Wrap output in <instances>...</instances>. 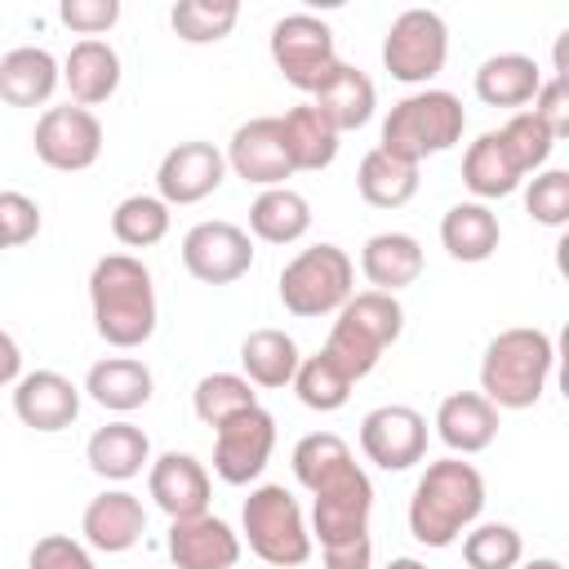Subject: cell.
<instances>
[{"label": "cell", "instance_id": "cell-1", "mask_svg": "<svg viewBox=\"0 0 569 569\" xmlns=\"http://www.w3.org/2000/svg\"><path fill=\"white\" fill-rule=\"evenodd\" d=\"M89 307L93 329L107 347L133 351L156 333V284L142 258L133 253H102L89 271Z\"/></svg>", "mask_w": 569, "mask_h": 569}, {"label": "cell", "instance_id": "cell-2", "mask_svg": "<svg viewBox=\"0 0 569 569\" xmlns=\"http://www.w3.org/2000/svg\"><path fill=\"white\" fill-rule=\"evenodd\" d=\"M485 511V476L462 458L427 462L409 498V533L422 547H453Z\"/></svg>", "mask_w": 569, "mask_h": 569}, {"label": "cell", "instance_id": "cell-3", "mask_svg": "<svg viewBox=\"0 0 569 569\" xmlns=\"http://www.w3.org/2000/svg\"><path fill=\"white\" fill-rule=\"evenodd\" d=\"M551 365H556V347L542 329L529 325L502 329L498 338H489L480 356V396L493 409H533L547 391Z\"/></svg>", "mask_w": 569, "mask_h": 569}, {"label": "cell", "instance_id": "cell-4", "mask_svg": "<svg viewBox=\"0 0 569 569\" xmlns=\"http://www.w3.org/2000/svg\"><path fill=\"white\" fill-rule=\"evenodd\" d=\"M462 129H467V111L449 89H418L387 111L378 147L409 164H422L427 156H440L453 142H462Z\"/></svg>", "mask_w": 569, "mask_h": 569}, {"label": "cell", "instance_id": "cell-5", "mask_svg": "<svg viewBox=\"0 0 569 569\" xmlns=\"http://www.w3.org/2000/svg\"><path fill=\"white\" fill-rule=\"evenodd\" d=\"M356 293V262L338 244H311L280 271V302L289 316L316 320L338 316L342 302Z\"/></svg>", "mask_w": 569, "mask_h": 569}, {"label": "cell", "instance_id": "cell-6", "mask_svg": "<svg viewBox=\"0 0 569 569\" xmlns=\"http://www.w3.org/2000/svg\"><path fill=\"white\" fill-rule=\"evenodd\" d=\"M240 520H244V542L262 565L293 569L311 560V529L302 520L298 498L284 485H258L244 498Z\"/></svg>", "mask_w": 569, "mask_h": 569}, {"label": "cell", "instance_id": "cell-7", "mask_svg": "<svg viewBox=\"0 0 569 569\" xmlns=\"http://www.w3.org/2000/svg\"><path fill=\"white\" fill-rule=\"evenodd\" d=\"M449 58V27L436 9H405L387 27L382 40V67L400 84H427L445 71Z\"/></svg>", "mask_w": 569, "mask_h": 569}, {"label": "cell", "instance_id": "cell-8", "mask_svg": "<svg viewBox=\"0 0 569 569\" xmlns=\"http://www.w3.org/2000/svg\"><path fill=\"white\" fill-rule=\"evenodd\" d=\"M369 516H373V485L356 467V458L329 471L311 489V538H320V547L369 533Z\"/></svg>", "mask_w": 569, "mask_h": 569}, {"label": "cell", "instance_id": "cell-9", "mask_svg": "<svg viewBox=\"0 0 569 569\" xmlns=\"http://www.w3.org/2000/svg\"><path fill=\"white\" fill-rule=\"evenodd\" d=\"M271 62L293 89L316 93V84L338 67L329 22L316 13H284L271 27Z\"/></svg>", "mask_w": 569, "mask_h": 569}, {"label": "cell", "instance_id": "cell-10", "mask_svg": "<svg viewBox=\"0 0 569 569\" xmlns=\"http://www.w3.org/2000/svg\"><path fill=\"white\" fill-rule=\"evenodd\" d=\"M36 156L58 169V173H80L89 164H98L102 156V120L89 111V107H49L40 120H36Z\"/></svg>", "mask_w": 569, "mask_h": 569}, {"label": "cell", "instance_id": "cell-11", "mask_svg": "<svg viewBox=\"0 0 569 569\" xmlns=\"http://www.w3.org/2000/svg\"><path fill=\"white\" fill-rule=\"evenodd\" d=\"M271 449H276V418L262 405H253L213 431V471L227 485H249L271 462Z\"/></svg>", "mask_w": 569, "mask_h": 569}, {"label": "cell", "instance_id": "cell-12", "mask_svg": "<svg viewBox=\"0 0 569 569\" xmlns=\"http://www.w3.org/2000/svg\"><path fill=\"white\" fill-rule=\"evenodd\" d=\"M182 267L200 284H236L253 267V240L236 222H196L182 236Z\"/></svg>", "mask_w": 569, "mask_h": 569}, {"label": "cell", "instance_id": "cell-13", "mask_svg": "<svg viewBox=\"0 0 569 569\" xmlns=\"http://www.w3.org/2000/svg\"><path fill=\"white\" fill-rule=\"evenodd\" d=\"M360 449L382 471H409L427 453V418L413 405H378L360 418Z\"/></svg>", "mask_w": 569, "mask_h": 569}, {"label": "cell", "instance_id": "cell-14", "mask_svg": "<svg viewBox=\"0 0 569 569\" xmlns=\"http://www.w3.org/2000/svg\"><path fill=\"white\" fill-rule=\"evenodd\" d=\"M222 178H227V156L213 142L191 138L164 151L156 169V191L164 204H200L222 187Z\"/></svg>", "mask_w": 569, "mask_h": 569}, {"label": "cell", "instance_id": "cell-15", "mask_svg": "<svg viewBox=\"0 0 569 569\" xmlns=\"http://www.w3.org/2000/svg\"><path fill=\"white\" fill-rule=\"evenodd\" d=\"M227 169H236V178L253 182V187H284V178H293V164L284 156V138H280V116H253L244 120L231 142H227Z\"/></svg>", "mask_w": 569, "mask_h": 569}, {"label": "cell", "instance_id": "cell-16", "mask_svg": "<svg viewBox=\"0 0 569 569\" xmlns=\"http://www.w3.org/2000/svg\"><path fill=\"white\" fill-rule=\"evenodd\" d=\"M13 413L31 431H67L80 413V387L58 369H36L13 382Z\"/></svg>", "mask_w": 569, "mask_h": 569}, {"label": "cell", "instance_id": "cell-17", "mask_svg": "<svg viewBox=\"0 0 569 569\" xmlns=\"http://www.w3.org/2000/svg\"><path fill=\"white\" fill-rule=\"evenodd\" d=\"M147 489H151L156 507H160L169 520L204 516V511H209V493H213L204 462L191 458V453H178V449L160 453V458L147 467Z\"/></svg>", "mask_w": 569, "mask_h": 569}, {"label": "cell", "instance_id": "cell-18", "mask_svg": "<svg viewBox=\"0 0 569 569\" xmlns=\"http://www.w3.org/2000/svg\"><path fill=\"white\" fill-rule=\"evenodd\" d=\"M169 560L178 569H236L240 560V533L218 516H187L169 520Z\"/></svg>", "mask_w": 569, "mask_h": 569}, {"label": "cell", "instance_id": "cell-19", "mask_svg": "<svg viewBox=\"0 0 569 569\" xmlns=\"http://www.w3.org/2000/svg\"><path fill=\"white\" fill-rule=\"evenodd\" d=\"M80 533L93 551H107V556H120V551L138 547L142 533H147L142 498L129 493V489H107V493L89 498V507L80 516Z\"/></svg>", "mask_w": 569, "mask_h": 569}, {"label": "cell", "instance_id": "cell-20", "mask_svg": "<svg viewBox=\"0 0 569 569\" xmlns=\"http://www.w3.org/2000/svg\"><path fill=\"white\" fill-rule=\"evenodd\" d=\"M436 436L445 449H453V458L480 453L498 440V409L480 391H449L436 409Z\"/></svg>", "mask_w": 569, "mask_h": 569}, {"label": "cell", "instance_id": "cell-21", "mask_svg": "<svg viewBox=\"0 0 569 569\" xmlns=\"http://www.w3.org/2000/svg\"><path fill=\"white\" fill-rule=\"evenodd\" d=\"M311 107H316L338 133H351V129L369 124V116H373V107H378V89H373V80H369L360 67L338 62V67L316 84Z\"/></svg>", "mask_w": 569, "mask_h": 569}, {"label": "cell", "instance_id": "cell-22", "mask_svg": "<svg viewBox=\"0 0 569 569\" xmlns=\"http://www.w3.org/2000/svg\"><path fill=\"white\" fill-rule=\"evenodd\" d=\"M360 271L378 293H400L422 276V244L409 231H378L360 249Z\"/></svg>", "mask_w": 569, "mask_h": 569}, {"label": "cell", "instance_id": "cell-23", "mask_svg": "<svg viewBox=\"0 0 569 569\" xmlns=\"http://www.w3.org/2000/svg\"><path fill=\"white\" fill-rule=\"evenodd\" d=\"M84 462L102 480H133V476H142V467H151V440L142 427L120 418V422H107L89 436Z\"/></svg>", "mask_w": 569, "mask_h": 569}, {"label": "cell", "instance_id": "cell-24", "mask_svg": "<svg viewBox=\"0 0 569 569\" xmlns=\"http://www.w3.org/2000/svg\"><path fill=\"white\" fill-rule=\"evenodd\" d=\"M58 84H62V67L49 49L18 44L0 58V98L9 107H40L53 98Z\"/></svg>", "mask_w": 569, "mask_h": 569}, {"label": "cell", "instance_id": "cell-25", "mask_svg": "<svg viewBox=\"0 0 569 569\" xmlns=\"http://www.w3.org/2000/svg\"><path fill=\"white\" fill-rule=\"evenodd\" d=\"M62 84L76 107H98L120 89V53L107 40H76L62 62Z\"/></svg>", "mask_w": 569, "mask_h": 569}, {"label": "cell", "instance_id": "cell-26", "mask_svg": "<svg viewBox=\"0 0 569 569\" xmlns=\"http://www.w3.org/2000/svg\"><path fill=\"white\" fill-rule=\"evenodd\" d=\"M84 391H89L93 405H102V409H111V413H133V409H142V405L151 400L156 378H151V369H147L142 360H133V356H107V360H98V365L84 373Z\"/></svg>", "mask_w": 569, "mask_h": 569}, {"label": "cell", "instance_id": "cell-27", "mask_svg": "<svg viewBox=\"0 0 569 569\" xmlns=\"http://www.w3.org/2000/svg\"><path fill=\"white\" fill-rule=\"evenodd\" d=\"M280 138H284V156L293 164V173H316V169H329L333 156H338V129L311 107H289L280 116Z\"/></svg>", "mask_w": 569, "mask_h": 569}, {"label": "cell", "instance_id": "cell-28", "mask_svg": "<svg viewBox=\"0 0 569 569\" xmlns=\"http://www.w3.org/2000/svg\"><path fill=\"white\" fill-rule=\"evenodd\" d=\"M502 227L498 213L480 200H462L440 218V244L453 262H489L498 253Z\"/></svg>", "mask_w": 569, "mask_h": 569}, {"label": "cell", "instance_id": "cell-29", "mask_svg": "<svg viewBox=\"0 0 569 569\" xmlns=\"http://www.w3.org/2000/svg\"><path fill=\"white\" fill-rule=\"evenodd\" d=\"M542 84V67L529 53H493L476 67V98L485 107H525Z\"/></svg>", "mask_w": 569, "mask_h": 569}, {"label": "cell", "instance_id": "cell-30", "mask_svg": "<svg viewBox=\"0 0 569 569\" xmlns=\"http://www.w3.org/2000/svg\"><path fill=\"white\" fill-rule=\"evenodd\" d=\"M462 182H467V191H471L480 204H485V200H502V196H511V191L525 182V173H520L516 160L507 156L498 129L480 133V138L467 147V156H462Z\"/></svg>", "mask_w": 569, "mask_h": 569}, {"label": "cell", "instance_id": "cell-31", "mask_svg": "<svg viewBox=\"0 0 569 569\" xmlns=\"http://www.w3.org/2000/svg\"><path fill=\"white\" fill-rule=\"evenodd\" d=\"M249 231L262 244H293L311 231V204L293 187H267L249 204Z\"/></svg>", "mask_w": 569, "mask_h": 569}, {"label": "cell", "instance_id": "cell-32", "mask_svg": "<svg viewBox=\"0 0 569 569\" xmlns=\"http://www.w3.org/2000/svg\"><path fill=\"white\" fill-rule=\"evenodd\" d=\"M356 191L373 209H400L418 196V164L373 147V151H365V160L356 169Z\"/></svg>", "mask_w": 569, "mask_h": 569}, {"label": "cell", "instance_id": "cell-33", "mask_svg": "<svg viewBox=\"0 0 569 569\" xmlns=\"http://www.w3.org/2000/svg\"><path fill=\"white\" fill-rule=\"evenodd\" d=\"M298 342L284 333V329H253L244 342H240V369L253 387H289L293 373H298Z\"/></svg>", "mask_w": 569, "mask_h": 569}, {"label": "cell", "instance_id": "cell-34", "mask_svg": "<svg viewBox=\"0 0 569 569\" xmlns=\"http://www.w3.org/2000/svg\"><path fill=\"white\" fill-rule=\"evenodd\" d=\"M338 320L347 329H356L360 338H369L378 351H387L400 329H405V307L396 302V293H378V289H365V293H351L338 311Z\"/></svg>", "mask_w": 569, "mask_h": 569}, {"label": "cell", "instance_id": "cell-35", "mask_svg": "<svg viewBox=\"0 0 569 569\" xmlns=\"http://www.w3.org/2000/svg\"><path fill=\"white\" fill-rule=\"evenodd\" d=\"M236 22H240L236 0H178L169 9V27L187 44H218L231 36Z\"/></svg>", "mask_w": 569, "mask_h": 569}, {"label": "cell", "instance_id": "cell-36", "mask_svg": "<svg viewBox=\"0 0 569 569\" xmlns=\"http://www.w3.org/2000/svg\"><path fill=\"white\" fill-rule=\"evenodd\" d=\"M191 405H196V418L218 431L227 418L253 409L258 405V391H253V382L244 373H204L196 382V391H191Z\"/></svg>", "mask_w": 569, "mask_h": 569}, {"label": "cell", "instance_id": "cell-37", "mask_svg": "<svg viewBox=\"0 0 569 569\" xmlns=\"http://www.w3.org/2000/svg\"><path fill=\"white\" fill-rule=\"evenodd\" d=\"M169 204L160 196H124L111 213V236L124 249H151L169 236Z\"/></svg>", "mask_w": 569, "mask_h": 569}, {"label": "cell", "instance_id": "cell-38", "mask_svg": "<svg viewBox=\"0 0 569 569\" xmlns=\"http://www.w3.org/2000/svg\"><path fill=\"white\" fill-rule=\"evenodd\" d=\"M351 387H356V382H351L325 351L298 360L293 391H298V400H302L307 409H316V413H333V409H342V405L351 400Z\"/></svg>", "mask_w": 569, "mask_h": 569}, {"label": "cell", "instance_id": "cell-39", "mask_svg": "<svg viewBox=\"0 0 569 569\" xmlns=\"http://www.w3.org/2000/svg\"><path fill=\"white\" fill-rule=\"evenodd\" d=\"M462 560L471 569H516L525 560V538L516 533V525H502V520L471 525L462 533Z\"/></svg>", "mask_w": 569, "mask_h": 569}, {"label": "cell", "instance_id": "cell-40", "mask_svg": "<svg viewBox=\"0 0 569 569\" xmlns=\"http://www.w3.org/2000/svg\"><path fill=\"white\" fill-rule=\"evenodd\" d=\"M498 138H502V147H507V156L516 160L520 173H538V169L551 160V147H556V138L547 133V124H542L533 111H516V116L498 129Z\"/></svg>", "mask_w": 569, "mask_h": 569}, {"label": "cell", "instance_id": "cell-41", "mask_svg": "<svg viewBox=\"0 0 569 569\" xmlns=\"http://www.w3.org/2000/svg\"><path fill=\"white\" fill-rule=\"evenodd\" d=\"M342 462H351V449H347V440L333 436V431H311V436H302V440L293 445V476H298L302 489H316V485H320L329 471H338Z\"/></svg>", "mask_w": 569, "mask_h": 569}, {"label": "cell", "instance_id": "cell-42", "mask_svg": "<svg viewBox=\"0 0 569 569\" xmlns=\"http://www.w3.org/2000/svg\"><path fill=\"white\" fill-rule=\"evenodd\" d=\"M525 213L538 227H565L569 222V173L565 169H538L525 187Z\"/></svg>", "mask_w": 569, "mask_h": 569}, {"label": "cell", "instance_id": "cell-43", "mask_svg": "<svg viewBox=\"0 0 569 569\" xmlns=\"http://www.w3.org/2000/svg\"><path fill=\"white\" fill-rule=\"evenodd\" d=\"M40 236V204L22 191H0V240L4 249Z\"/></svg>", "mask_w": 569, "mask_h": 569}, {"label": "cell", "instance_id": "cell-44", "mask_svg": "<svg viewBox=\"0 0 569 569\" xmlns=\"http://www.w3.org/2000/svg\"><path fill=\"white\" fill-rule=\"evenodd\" d=\"M58 18L84 36V40H98L102 31H111L120 22V0H62L58 4Z\"/></svg>", "mask_w": 569, "mask_h": 569}, {"label": "cell", "instance_id": "cell-45", "mask_svg": "<svg viewBox=\"0 0 569 569\" xmlns=\"http://www.w3.org/2000/svg\"><path fill=\"white\" fill-rule=\"evenodd\" d=\"M27 569H98L89 547L67 538V533H44L36 538L31 556H27Z\"/></svg>", "mask_w": 569, "mask_h": 569}, {"label": "cell", "instance_id": "cell-46", "mask_svg": "<svg viewBox=\"0 0 569 569\" xmlns=\"http://www.w3.org/2000/svg\"><path fill=\"white\" fill-rule=\"evenodd\" d=\"M533 116L547 124V133L560 142L569 133V80H542L533 93Z\"/></svg>", "mask_w": 569, "mask_h": 569}, {"label": "cell", "instance_id": "cell-47", "mask_svg": "<svg viewBox=\"0 0 569 569\" xmlns=\"http://www.w3.org/2000/svg\"><path fill=\"white\" fill-rule=\"evenodd\" d=\"M320 551H325V569H373V538L369 533L320 547Z\"/></svg>", "mask_w": 569, "mask_h": 569}, {"label": "cell", "instance_id": "cell-48", "mask_svg": "<svg viewBox=\"0 0 569 569\" xmlns=\"http://www.w3.org/2000/svg\"><path fill=\"white\" fill-rule=\"evenodd\" d=\"M22 378V351H18V342L0 329V387H9V382H18Z\"/></svg>", "mask_w": 569, "mask_h": 569}, {"label": "cell", "instance_id": "cell-49", "mask_svg": "<svg viewBox=\"0 0 569 569\" xmlns=\"http://www.w3.org/2000/svg\"><path fill=\"white\" fill-rule=\"evenodd\" d=\"M382 569H427L422 560H413V556H396V560H387Z\"/></svg>", "mask_w": 569, "mask_h": 569}, {"label": "cell", "instance_id": "cell-50", "mask_svg": "<svg viewBox=\"0 0 569 569\" xmlns=\"http://www.w3.org/2000/svg\"><path fill=\"white\" fill-rule=\"evenodd\" d=\"M520 569H565V565L551 560V556H538V560H529V565H520Z\"/></svg>", "mask_w": 569, "mask_h": 569}, {"label": "cell", "instance_id": "cell-51", "mask_svg": "<svg viewBox=\"0 0 569 569\" xmlns=\"http://www.w3.org/2000/svg\"><path fill=\"white\" fill-rule=\"evenodd\" d=\"M0 253H4V240H0Z\"/></svg>", "mask_w": 569, "mask_h": 569}]
</instances>
